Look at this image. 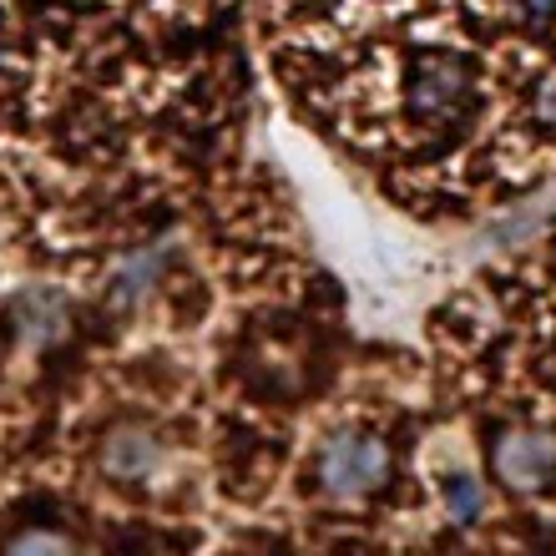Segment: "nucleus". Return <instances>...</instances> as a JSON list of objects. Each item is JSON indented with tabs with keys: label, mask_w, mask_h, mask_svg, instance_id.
Returning a JSON list of instances; mask_svg holds the SVG:
<instances>
[{
	"label": "nucleus",
	"mask_w": 556,
	"mask_h": 556,
	"mask_svg": "<svg viewBox=\"0 0 556 556\" xmlns=\"http://www.w3.org/2000/svg\"><path fill=\"white\" fill-rule=\"evenodd\" d=\"M384 470H390V455L365 430H339V435L324 440V451H319V485L334 501L369 496L384 481Z\"/></svg>",
	"instance_id": "obj_1"
},
{
	"label": "nucleus",
	"mask_w": 556,
	"mask_h": 556,
	"mask_svg": "<svg viewBox=\"0 0 556 556\" xmlns=\"http://www.w3.org/2000/svg\"><path fill=\"white\" fill-rule=\"evenodd\" d=\"M491 466H496L501 485H511V491H542L556 476V435L536 425L506 430L491 451Z\"/></svg>",
	"instance_id": "obj_2"
},
{
	"label": "nucleus",
	"mask_w": 556,
	"mask_h": 556,
	"mask_svg": "<svg viewBox=\"0 0 556 556\" xmlns=\"http://www.w3.org/2000/svg\"><path fill=\"white\" fill-rule=\"evenodd\" d=\"M466 97H470V61L466 56H455V51H430V56L415 66L410 106L420 117H451V112H460Z\"/></svg>",
	"instance_id": "obj_3"
},
{
	"label": "nucleus",
	"mask_w": 556,
	"mask_h": 556,
	"mask_svg": "<svg viewBox=\"0 0 556 556\" xmlns=\"http://www.w3.org/2000/svg\"><path fill=\"white\" fill-rule=\"evenodd\" d=\"M162 460V445L147 425H112L102 440V470L112 481H147Z\"/></svg>",
	"instance_id": "obj_4"
},
{
	"label": "nucleus",
	"mask_w": 556,
	"mask_h": 556,
	"mask_svg": "<svg viewBox=\"0 0 556 556\" xmlns=\"http://www.w3.org/2000/svg\"><path fill=\"white\" fill-rule=\"evenodd\" d=\"M66 314H72V304H66L56 289H26L15 299V329H21V339L36 344V350L51 344V339L66 329Z\"/></svg>",
	"instance_id": "obj_5"
},
{
	"label": "nucleus",
	"mask_w": 556,
	"mask_h": 556,
	"mask_svg": "<svg viewBox=\"0 0 556 556\" xmlns=\"http://www.w3.org/2000/svg\"><path fill=\"white\" fill-rule=\"evenodd\" d=\"M167 258H173V243H152V249H137L132 258H122L117 274H112V283H106L112 304H117V308H132L137 299H142V293L162 278Z\"/></svg>",
	"instance_id": "obj_6"
},
{
	"label": "nucleus",
	"mask_w": 556,
	"mask_h": 556,
	"mask_svg": "<svg viewBox=\"0 0 556 556\" xmlns=\"http://www.w3.org/2000/svg\"><path fill=\"white\" fill-rule=\"evenodd\" d=\"M445 511H451V521L470 527V521H476V516L485 511V491H481V481H470V476H451V481H445Z\"/></svg>",
	"instance_id": "obj_7"
},
{
	"label": "nucleus",
	"mask_w": 556,
	"mask_h": 556,
	"mask_svg": "<svg viewBox=\"0 0 556 556\" xmlns=\"http://www.w3.org/2000/svg\"><path fill=\"white\" fill-rule=\"evenodd\" d=\"M5 556H72V546L61 536H51V531H26V536H15L5 546Z\"/></svg>",
	"instance_id": "obj_8"
},
{
	"label": "nucleus",
	"mask_w": 556,
	"mask_h": 556,
	"mask_svg": "<svg viewBox=\"0 0 556 556\" xmlns=\"http://www.w3.org/2000/svg\"><path fill=\"white\" fill-rule=\"evenodd\" d=\"M536 112H542V122H556V76L542 81V91H536Z\"/></svg>",
	"instance_id": "obj_9"
}]
</instances>
